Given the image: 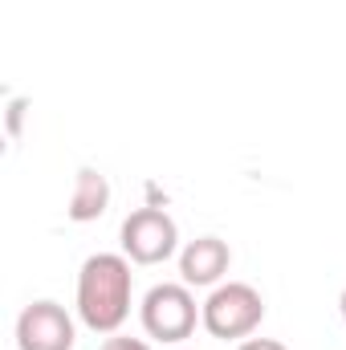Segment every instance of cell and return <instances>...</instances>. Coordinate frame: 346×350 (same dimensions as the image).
I'll use <instances>...</instances> for the list:
<instances>
[{
  "label": "cell",
  "mask_w": 346,
  "mask_h": 350,
  "mask_svg": "<svg viewBox=\"0 0 346 350\" xmlns=\"http://www.w3.org/2000/svg\"><path fill=\"white\" fill-rule=\"evenodd\" d=\"M131 314V265L118 253H98L78 273V318L94 334H114Z\"/></svg>",
  "instance_id": "cell-1"
},
{
  "label": "cell",
  "mask_w": 346,
  "mask_h": 350,
  "mask_svg": "<svg viewBox=\"0 0 346 350\" xmlns=\"http://www.w3.org/2000/svg\"><path fill=\"white\" fill-rule=\"evenodd\" d=\"M261 318H265V301H261V293L253 285H245V281H228V285H216L212 289V297L204 301V310H200V322H204V330L212 334V338H245V334H253L261 326Z\"/></svg>",
  "instance_id": "cell-2"
},
{
  "label": "cell",
  "mask_w": 346,
  "mask_h": 350,
  "mask_svg": "<svg viewBox=\"0 0 346 350\" xmlns=\"http://www.w3.org/2000/svg\"><path fill=\"white\" fill-rule=\"evenodd\" d=\"M175 220L159 208H139L122 220V253L135 265H159L175 253Z\"/></svg>",
  "instance_id": "cell-3"
},
{
  "label": "cell",
  "mask_w": 346,
  "mask_h": 350,
  "mask_svg": "<svg viewBox=\"0 0 346 350\" xmlns=\"http://www.w3.org/2000/svg\"><path fill=\"white\" fill-rule=\"evenodd\" d=\"M143 330L159 342H183L196 330V297L183 285H155L143 297Z\"/></svg>",
  "instance_id": "cell-4"
},
{
  "label": "cell",
  "mask_w": 346,
  "mask_h": 350,
  "mask_svg": "<svg viewBox=\"0 0 346 350\" xmlns=\"http://www.w3.org/2000/svg\"><path fill=\"white\" fill-rule=\"evenodd\" d=\"M21 350H74V318L57 301H33L16 318Z\"/></svg>",
  "instance_id": "cell-5"
},
{
  "label": "cell",
  "mask_w": 346,
  "mask_h": 350,
  "mask_svg": "<svg viewBox=\"0 0 346 350\" xmlns=\"http://www.w3.org/2000/svg\"><path fill=\"white\" fill-rule=\"evenodd\" d=\"M228 265H232V253H228V245L220 237H200V241H191L183 249L179 273H183L187 285H216L228 273Z\"/></svg>",
  "instance_id": "cell-6"
},
{
  "label": "cell",
  "mask_w": 346,
  "mask_h": 350,
  "mask_svg": "<svg viewBox=\"0 0 346 350\" xmlns=\"http://www.w3.org/2000/svg\"><path fill=\"white\" fill-rule=\"evenodd\" d=\"M106 204H110V183H106V175L94 172V167H82L78 179H74V196H70V220H78V224H86V220H98L102 212H106Z\"/></svg>",
  "instance_id": "cell-7"
},
{
  "label": "cell",
  "mask_w": 346,
  "mask_h": 350,
  "mask_svg": "<svg viewBox=\"0 0 346 350\" xmlns=\"http://www.w3.org/2000/svg\"><path fill=\"white\" fill-rule=\"evenodd\" d=\"M102 350H151L143 338H106Z\"/></svg>",
  "instance_id": "cell-8"
},
{
  "label": "cell",
  "mask_w": 346,
  "mask_h": 350,
  "mask_svg": "<svg viewBox=\"0 0 346 350\" xmlns=\"http://www.w3.org/2000/svg\"><path fill=\"white\" fill-rule=\"evenodd\" d=\"M241 350H285V342H277V338H249Z\"/></svg>",
  "instance_id": "cell-9"
}]
</instances>
